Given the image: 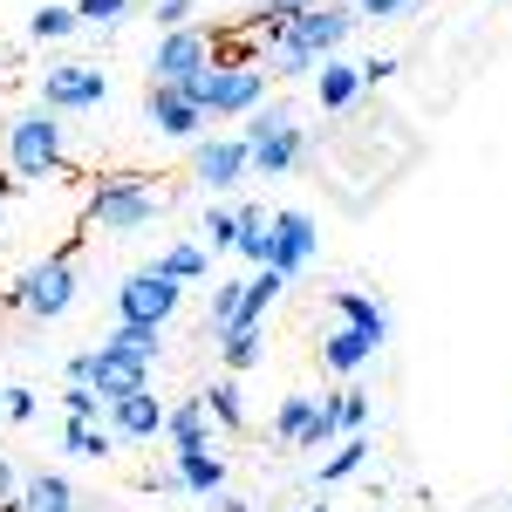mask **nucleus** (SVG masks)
<instances>
[{
	"instance_id": "1",
	"label": "nucleus",
	"mask_w": 512,
	"mask_h": 512,
	"mask_svg": "<svg viewBox=\"0 0 512 512\" xmlns=\"http://www.w3.org/2000/svg\"><path fill=\"white\" fill-rule=\"evenodd\" d=\"M239 137L253 151V178H287L294 164L308 158V130H301V110L294 103H260Z\"/></svg>"
},
{
	"instance_id": "2",
	"label": "nucleus",
	"mask_w": 512,
	"mask_h": 512,
	"mask_svg": "<svg viewBox=\"0 0 512 512\" xmlns=\"http://www.w3.org/2000/svg\"><path fill=\"white\" fill-rule=\"evenodd\" d=\"M0 151H7V171L14 178H55L62 164H69V130L55 110H28V117L7 123V137H0Z\"/></svg>"
},
{
	"instance_id": "3",
	"label": "nucleus",
	"mask_w": 512,
	"mask_h": 512,
	"mask_svg": "<svg viewBox=\"0 0 512 512\" xmlns=\"http://www.w3.org/2000/svg\"><path fill=\"white\" fill-rule=\"evenodd\" d=\"M205 117H253L267 103V69L260 62H212L192 82H178Z\"/></svg>"
},
{
	"instance_id": "4",
	"label": "nucleus",
	"mask_w": 512,
	"mask_h": 512,
	"mask_svg": "<svg viewBox=\"0 0 512 512\" xmlns=\"http://www.w3.org/2000/svg\"><path fill=\"white\" fill-rule=\"evenodd\" d=\"M7 308H21L28 321H55L76 308V253H48V260H35V267H21L14 274V287L0 294Z\"/></svg>"
},
{
	"instance_id": "5",
	"label": "nucleus",
	"mask_w": 512,
	"mask_h": 512,
	"mask_svg": "<svg viewBox=\"0 0 512 512\" xmlns=\"http://www.w3.org/2000/svg\"><path fill=\"white\" fill-rule=\"evenodd\" d=\"M82 219L96 233H144L158 219V192H151V178H96Z\"/></svg>"
},
{
	"instance_id": "6",
	"label": "nucleus",
	"mask_w": 512,
	"mask_h": 512,
	"mask_svg": "<svg viewBox=\"0 0 512 512\" xmlns=\"http://www.w3.org/2000/svg\"><path fill=\"white\" fill-rule=\"evenodd\" d=\"M355 28H362V21H355V7L321 0V7H308V14H294L280 41H294V48H301V55H315V62H335V55H342V41H349Z\"/></svg>"
},
{
	"instance_id": "7",
	"label": "nucleus",
	"mask_w": 512,
	"mask_h": 512,
	"mask_svg": "<svg viewBox=\"0 0 512 512\" xmlns=\"http://www.w3.org/2000/svg\"><path fill=\"white\" fill-rule=\"evenodd\" d=\"M103 96H110V76L89 69V62H55V69L41 76V110H55V117L103 110Z\"/></svg>"
},
{
	"instance_id": "8",
	"label": "nucleus",
	"mask_w": 512,
	"mask_h": 512,
	"mask_svg": "<svg viewBox=\"0 0 512 512\" xmlns=\"http://www.w3.org/2000/svg\"><path fill=\"white\" fill-rule=\"evenodd\" d=\"M178 301H185V287L158 267H137V274L117 287V321H144V328H164V321L178 315Z\"/></svg>"
},
{
	"instance_id": "9",
	"label": "nucleus",
	"mask_w": 512,
	"mask_h": 512,
	"mask_svg": "<svg viewBox=\"0 0 512 512\" xmlns=\"http://www.w3.org/2000/svg\"><path fill=\"white\" fill-rule=\"evenodd\" d=\"M198 69H212V35L198 21L158 35V48H151V82H192Z\"/></svg>"
},
{
	"instance_id": "10",
	"label": "nucleus",
	"mask_w": 512,
	"mask_h": 512,
	"mask_svg": "<svg viewBox=\"0 0 512 512\" xmlns=\"http://www.w3.org/2000/svg\"><path fill=\"white\" fill-rule=\"evenodd\" d=\"M144 117H151V130L171 137V144H198V130H205V110H198L178 82H151V89H144Z\"/></svg>"
},
{
	"instance_id": "11",
	"label": "nucleus",
	"mask_w": 512,
	"mask_h": 512,
	"mask_svg": "<svg viewBox=\"0 0 512 512\" xmlns=\"http://www.w3.org/2000/svg\"><path fill=\"white\" fill-rule=\"evenodd\" d=\"M267 239H274V246H267V267H274L280 280H294L308 260H315V219H308V212H294V205L267 219Z\"/></svg>"
},
{
	"instance_id": "12",
	"label": "nucleus",
	"mask_w": 512,
	"mask_h": 512,
	"mask_svg": "<svg viewBox=\"0 0 512 512\" xmlns=\"http://www.w3.org/2000/svg\"><path fill=\"white\" fill-rule=\"evenodd\" d=\"M246 171H253L246 137H205V144H192V178L205 185V192H233Z\"/></svg>"
},
{
	"instance_id": "13",
	"label": "nucleus",
	"mask_w": 512,
	"mask_h": 512,
	"mask_svg": "<svg viewBox=\"0 0 512 512\" xmlns=\"http://www.w3.org/2000/svg\"><path fill=\"white\" fill-rule=\"evenodd\" d=\"M103 417H110V437H123V444H144V437H158V431H164V403H158L151 390L103 403Z\"/></svg>"
},
{
	"instance_id": "14",
	"label": "nucleus",
	"mask_w": 512,
	"mask_h": 512,
	"mask_svg": "<svg viewBox=\"0 0 512 512\" xmlns=\"http://www.w3.org/2000/svg\"><path fill=\"white\" fill-rule=\"evenodd\" d=\"M89 390L103 396V403H117V396L151 390V369H144V362H123V355H110V349H89Z\"/></svg>"
},
{
	"instance_id": "15",
	"label": "nucleus",
	"mask_w": 512,
	"mask_h": 512,
	"mask_svg": "<svg viewBox=\"0 0 512 512\" xmlns=\"http://www.w3.org/2000/svg\"><path fill=\"white\" fill-rule=\"evenodd\" d=\"M171 465L185 478V492H198V499H219V492H226V451H219V444H192V451H178Z\"/></svg>"
},
{
	"instance_id": "16",
	"label": "nucleus",
	"mask_w": 512,
	"mask_h": 512,
	"mask_svg": "<svg viewBox=\"0 0 512 512\" xmlns=\"http://www.w3.org/2000/svg\"><path fill=\"white\" fill-rule=\"evenodd\" d=\"M76 506H82L76 485L55 472V465H48V472H28L21 478V499H14V512H76Z\"/></svg>"
},
{
	"instance_id": "17",
	"label": "nucleus",
	"mask_w": 512,
	"mask_h": 512,
	"mask_svg": "<svg viewBox=\"0 0 512 512\" xmlns=\"http://www.w3.org/2000/svg\"><path fill=\"white\" fill-rule=\"evenodd\" d=\"M355 96H362V69H355V62L335 55V62H321V69H315V103L328 110V117L355 110Z\"/></svg>"
},
{
	"instance_id": "18",
	"label": "nucleus",
	"mask_w": 512,
	"mask_h": 512,
	"mask_svg": "<svg viewBox=\"0 0 512 512\" xmlns=\"http://www.w3.org/2000/svg\"><path fill=\"white\" fill-rule=\"evenodd\" d=\"M335 301V315H342V328H362L376 349L390 342V308L383 301H369V294H355V287H342V294H328Z\"/></svg>"
},
{
	"instance_id": "19",
	"label": "nucleus",
	"mask_w": 512,
	"mask_h": 512,
	"mask_svg": "<svg viewBox=\"0 0 512 512\" xmlns=\"http://www.w3.org/2000/svg\"><path fill=\"white\" fill-rule=\"evenodd\" d=\"M164 437H171L178 451H192V444H212V417H205V396H185V403H171V410H164Z\"/></svg>"
},
{
	"instance_id": "20",
	"label": "nucleus",
	"mask_w": 512,
	"mask_h": 512,
	"mask_svg": "<svg viewBox=\"0 0 512 512\" xmlns=\"http://www.w3.org/2000/svg\"><path fill=\"white\" fill-rule=\"evenodd\" d=\"M103 349H110V355H123V362H144V369H151V362L164 355V328H144V321H117Z\"/></svg>"
},
{
	"instance_id": "21",
	"label": "nucleus",
	"mask_w": 512,
	"mask_h": 512,
	"mask_svg": "<svg viewBox=\"0 0 512 512\" xmlns=\"http://www.w3.org/2000/svg\"><path fill=\"white\" fill-rule=\"evenodd\" d=\"M369 355H376V342H369L362 328H328V342H321V362H328L335 376H355Z\"/></svg>"
},
{
	"instance_id": "22",
	"label": "nucleus",
	"mask_w": 512,
	"mask_h": 512,
	"mask_svg": "<svg viewBox=\"0 0 512 512\" xmlns=\"http://www.w3.org/2000/svg\"><path fill=\"white\" fill-rule=\"evenodd\" d=\"M280 294H287V280H280L274 267H260V274L246 280V301H239V328H260V321H267V308H274Z\"/></svg>"
},
{
	"instance_id": "23",
	"label": "nucleus",
	"mask_w": 512,
	"mask_h": 512,
	"mask_svg": "<svg viewBox=\"0 0 512 512\" xmlns=\"http://www.w3.org/2000/svg\"><path fill=\"white\" fill-rule=\"evenodd\" d=\"M362 465H369V437L355 431V437H342V444H335V458H321L315 485H342V478H355Z\"/></svg>"
},
{
	"instance_id": "24",
	"label": "nucleus",
	"mask_w": 512,
	"mask_h": 512,
	"mask_svg": "<svg viewBox=\"0 0 512 512\" xmlns=\"http://www.w3.org/2000/svg\"><path fill=\"white\" fill-rule=\"evenodd\" d=\"M82 21H76V7H62V0H48V7H35L28 14V41H69Z\"/></svg>"
},
{
	"instance_id": "25",
	"label": "nucleus",
	"mask_w": 512,
	"mask_h": 512,
	"mask_svg": "<svg viewBox=\"0 0 512 512\" xmlns=\"http://www.w3.org/2000/svg\"><path fill=\"white\" fill-rule=\"evenodd\" d=\"M151 267H158V274H171L178 287H192V280L205 274V246H192V239H178V246H164V253L151 260Z\"/></svg>"
},
{
	"instance_id": "26",
	"label": "nucleus",
	"mask_w": 512,
	"mask_h": 512,
	"mask_svg": "<svg viewBox=\"0 0 512 512\" xmlns=\"http://www.w3.org/2000/svg\"><path fill=\"white\" fill-rule=\"evenodd\" d=\"M267 246H274V239H267V212H260V205H239V246L233 253H246L253 267H267Z\"/></svg>"
},
{
	"instance_id": "27",
	"label": "nucleus",
	"mask_w": 512,
	"mask_h": 512,
	"mask_svg": "<svg viewBox=\"0 0 512 512\" xmlns=\"http://www.w3.org/2000/svg\"><path fill=\"white\" fill-rule=\"evenodd\" d=\"M205 417H212L219 431H239V424H246V410H239V383H233V376L205 390Z\"/></svg>"
},
{
	"instance_id": "28",
	"label": "nucleus",
	"mask_w": 512,
	"mask_h": 512,
	"mask_svg": "<svg viewBox=\"0 0 512 512\" xmlns=\"http://www.w3.org/2000/svg\"><path fill=\"white\" fill-rule=\"evenodd\" d=\"M342 437V417H335V396H315V417H308V431L294 451H321V444H335Z\"/></svg>"
},
{
	"instance_id": "29",
	"label": "nucleus",
	"mask_w": 512,
	"mask_h": 512,
	"mask_svg": "<svg viewBox=\"0 0 512 512\" xmlns=\"http://www.w3.org/2000/svg\"><path fill=\"white\" fill-rule=\"evenodd\" d=\"M308 417H315V396H287V403H274V437L280 444H301Z\"/></svg>"
},
{
	"instance_id": "30",
	"label": "nucleus",
	"mask_w": 512,
	"mask_h": 512,
	"mask_svg": "<svg viewBox=\"0 0 512 512\" xmlns=\"http://www.w3.org/2000/svg\"><path fill=\"white\" fill-rule=\"evenodd\" d=\"M219 355H226V369H253V362H260V328H226V335H219Z\"/></svg>"
},
{
	"instance_id": "31",
	"label": "nucleus",
	"mask_w": 512,
	"mask_h": 512,
	"mask_svg": "<svg viewBox=\"0 0 512 512\" xmlns=\"http://www.w3.org/2000/svg\"><path fill=\"white\" fill-rule=\"evenodd\" d=\"M62 451H69V458H110V431H96V424H69V431H62Z\"/></svg>"
},
{
	"instance_id": "32",
	"label": "nucleus",
	"mask_w": 512,
	"mask_h": 512,
	"mask_svg": "<svg viewBox=\"0 0 512 512\" xmlns=\"http://www.w3.org/2000/svg\"><path fill=\"white\" fill-rule=\"evenodd\" d=\"M239 301H246V280H219V294H212V328L219 335L239 328Z\"/></svg>"
},
{
	"instance_id": "33",
	"label": "nucleus",
	"mask_w": 512,
	"mask_h": 512,
	"mask_svg": "<svg viewBox=\"0 0 512 512\" xmlns=\"http://www.w3.org/2000/svg\"><path fill=\"white\" fill-rule=\"evenodd\" d=\"M62 410H69V424H96L103 417V396L89 390V383H69L62 390Z\"/></svg>"
},
{
	"instance_id": "34",
	"label": "nucleus",
	"mask_w": 512,
	"mask_h": 512,
	"mask_svg": "<svg viewBox=\"0 0 512 512\" xmlns=\"http://www.w3.org/2000/svg\"><path fill=\"white\" fill-rule=\"evenodd\" d=\"M369 410H376V403H369L362 390H335V417H342V437L362 431V424H369Z\"/></svg>"
},
{
	"instance_id": "35",
	"label": "nucleus",
	"mask_w": 512,
	"mask_h": 512,
	"mask_svg": "<svg viewBox=\"0 0 512 512\" xmlns=\"http://www.w3.org/2000/svg\"><path fill=\"white\" fill-rule=\"evenodd\" d=\"M137 0H76V21H96V28H117Z\"/></svg>"
},
{
	"instance_id": "36",
	"label": "nucleus",
	"mask_w": 512,
	"mask_h": 512,
	"mask_svg": "<svg viewBox=\"0 0 512 512\" xmlns=\"http://www.w3.org/2000/svg\"><path fill=\"white\" fill-rule=\"evenodd\" d=\"M205 239H212L219 253H226V246H239V212H226V205H212V212H205Z\"/></svg>"
},
{
	"instance_id": "37",
	"label": "nucleus",
	"mask_w": 512,
	"mask_h": 512,
	"mask_svg": "<svg viewBox=\"0 0 512 512\" xmlns=\"http://www.w3.org/2000/svg\"><path fill=\"white\" fill-rule=\"evenodd\" d=\"M192 7H198V0H151V21H158V35H171V28H192Z\"/></svg>"
},
{
	"instance_id": "38",
	"label": "nucleus",
	"mask_w": 512,
	"mask_h": 512,
	"mask_svg": "<svg viewBox=\"0 0 512 512\" xmlns=\"http://www.w3.org/2000/svg\"><path fill=\"white\" fill-rule=\"evenodd\" d=\"M0 410H7V424H28V417H35V390L7 383V390H0Z\"/></svg>"
},
{
	"instance_id": "39",
	"label": "nucleus",
	"mask_w": 512,
	"mask_h": 512,
	"mask_svg": "<svg viewBox=\"0 0 512 512\" xmlns=\"http://www.w3.org/2000/svg\"><path fill=\"white\" fill-rule=\"evenodd\" d=\"M349 7H355V21H396L410 0H349Z\"/></svg>"
},
{
	"instance_id": "40",
	"label": "nucleus",
	"mask_w": 512,
	"mask_h": 512,
	"mask_svg": "<svg viewBox=\"0 0 512 512\" xmlns=\"http://www.w3.org/2000/svg\"><path fill=\"white\" fill-rule=\"evenodd\" d=\"M21 499V472H14V458H0V512H14Z\"/></svg>"
},
{
	"instance_id": "41",
	"label": "nucleus",
	"mask_w": 512,
	"mask_h": 512,
	"mask_svg": "<svg viewBox=\"0 0 512 512\" xmlns=\"http://www.w3.org/2000/svg\"><path fill=\"white\" fill-rule=\"evenodd\" d=\"M396 76V55H376V62H362V89H383Z\"/></svg>"
},
{
	"instance_id": "42",
	"label": "nucleus",
	"mask_w": 512,
	"mask_h": 512,
	"mask_svg": "<svg viewBox=\"0 0 512 512\" xmlns=\"http://www.w3.org/2000/svg\"><path fill=\"white\" fill-rule=\"evenodd\" d=\"M308 7H321V0H267L260 14H280V21H294V14H308Z\"/></svg>"
},
{
	"instance_id": "43",
	"label": "nucleus",
	"mask_w": 512,
	"mask_h": 512,
	"mask_svg": "<svg viewBox=\"0 0 512 512\" xmlns=\"http://www.w3.org/2000/svg\"><path fill=\"white\" fill-rule=\"evenodd\" d=\"M212 506H219V512H253V506H246V499H239V492H219Z\"/></svg>"
},
{
	"instance_id": "44",
	"label": "nucleus",
	"mask_w": 512,
	"mask_h": 512,
	"mask_svg": "<svg viewBox=\"0 0 512 512\" xmlns=\"http://www.w3.org/2000/svg\"><path fill=\"white\" fill-rule=\"evenodd\" d=\"M76 512H103V506H76Z\"/></svg>"
},
{
	"instance_id": "45",
	"label": "nucleus",
	"mask_w": 512,
	"mask_h": 512,
	"mask_svg": "<svg viewBox=\"0 0 512 512\" xmlns=\"http://www.w3.org/2000/svg\"><path fill=\"white\" fill-rule=\"evenodd\" d=\"M0 226H7V205H0Z\"/></svg>"
},
{
	"instance_id": "46",
	"label": "nucleus",
	"mask_w": 512,
	"mask_h": 512,
	"mask_svg": "<svg viewBox=\"0 0 512 512\" xmlns=\"http://www.w3.org/2000/svg\"><path fill=\"white\" fill-rule=\"evenodd\" d=\"M342 7H349V0H342Z\"/></svg>"
}]
</instances>
